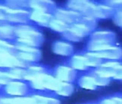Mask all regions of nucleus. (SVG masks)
<instances>
[{"mask_svg":"<svg viewBox=\"0 0 122 104\" xmlns=\"http://www.w3.org/2000/svg\"><path fill=\"white\" fill-rule=\"evenodd\" d=\"M30 82L33 88L36 89H48L51 90H55L56 92H57L61 88L63 83H64L58 80L56 77L51 76V75L46 74L44 72L34 76L30 79Z\"/></svg>","mask_w":122,"mask_h":104,"instance_id":"1","label":"nucleus"},{"mask_svg":"<svg viewBox=\"0 0 122 104\" xmlns=\"http://www.w3.org/2000/svg\"><path fill=\"white\" fill-rule=\"evenodd\" d=\"M15 33L18 36V42L35 47L41 43L43 36L40 32L27 26L19 27L15 30Z\"/></svg>","mask_w":122,"mask_h":104,"instance_id":"2","label":"nucleus"},{"mask_svg":"<svg viewBox=\"0 0 122 104\" xmlns=\"http://www.w3.org/2000/svg\"><path fill=\"white\" fill-rule=\"evenodd\" d=\"M27 66L25 62L22 61L16 56L9 53L0 52V67L8 68H24Z\"/></svg>","mask_w":122,"mask_h":104,"instance_id":"3","label":"nucleus"},{"mask_svg":"<svg viewBox=\"0 0 122 104\" xmlns=\"http://www.w3.org/2000/svg\"><path fill=\"white\" fill-rule=\"evenodd\" d=\"M71 8L84 12L89 16L96 17L97 6L87 1H71L68 4Z\"/></svg>","mask_w":122,"mask_h":104,"instance_id":"4","label":"nucleus"},{"mask_svg":"<svg viewBox=\"0 0 122 104\" xmlns=\"http://www.w3.org/2000/svg\"><path fill=\"white\" fill-rule=\"evenodd\" d=\"M95 75L100 77L110 78L111 77L115 79H121V66L115 68L103 67L99 66L95 70Z\"/></svg>","mask_w":122,"mask_h":104,"instance_id":"5","label":"nucleus"},{"mask_svg":"<svg viewBox=\"0 0 122 104\" xmlns=\"http://www.w3.org/2000/svg\"><path fill=\"white\" fill-rule=\"evenodd\" d=\"M75 76H76V72L72 68L60 66L56 69V78L62 82L68 83L69 81H73Z\"/></svg>","mask_w":122,"mask_h":104,"instance_id":"6","label":"nucleus"},{"mask_svg":"<svg viewBox=\"0 0 122 104\" xmlns=\"http://www.w3.org/2000/svg\"><path fill=\"white\" fill-rule=\"evenodd\" d=\"M93 56L100 59L117 60L121 57V50L117 47H112L107 50L99 52H90Z\"/></svg>","mask_w":122,"mask_h":104,"instance_id":"7","label":"nucleus"},{"mask_svg":"<svg viewBox=\"0 0 122 104\" xmlns=\"http://www.w3.org/2000/svg\"><path fill=\"white\" fill-rule=\"evenodd\" d=\"M5 90L8 94L15 96H21L24 95L27 91V88L25 84L20 81H11L8 83L5 88Z\"/></svg>","mask_w":122,"mask_h":104,"instance_id":"8","label":"nucleus"},{"mask_svg":"<svg viewBox=\"0 0 122 104\" xmlns=\"http://www.w3.org/2000/svg\"><path fill=\"white\" fill-rule=\"evenodd\" d=\"M0 104H36L34 97L0 98Z\"/></svg>","mask_w":122,"mask_h":104,"instance_id":"9","label":"nucleus"},{"mask_svg":"<svg viewBox=\"0 0 122 104\" xmlns=\"http://www.w3.org/2000/svg\"><path fill=\"white\" fill-rule=\"evenodd\" d=\"M71 66L72 69L78 70H86L89 68L86 63V57L84 55L73 56L71 60Z\"/></svg>","mask_w":122,"mask_h":104,"instance_id":"10","label":"nucleus"},{"mask_svg":"<svg viewBox=\"0 0 122 104\" xmlns=\"http://www.w3.org/2000/svg\"><path fill=\"white\" fill-rule=\"evenodd\" d=\"M53 51L59 55L68 56L73 52V47L68 43L56 42L53 45Z\"/></svg>","mask_w":122,"mask_h":104,"instance_id":"11","label":"nucleus"},{"mask_svg":"<svg viewBox=\"0 0 122 104\" xmlns=\"http://www.w3.org/2000/svg\"><path fill=\"white\" fill-rule=\"evenodd\" d=\"M16 56L18 57L19 59H20L22 61L27 63V62H34L38 60L41 54L40 51H36V52H21L19 51L18 54H16Z\"/></svg>","mask_w":122,"mask_h":104,"instance_id":"12","label":"nucleus"},{"mask_svg":"<svg viewBox=\"0 0 122 104\" xmlns=\"http://www.w3.org/2000/svg\"><path fill=\"white\" fill-rule=\"evenodd\" d=\"M30 18L35 21L42 24H47L51 21L52 16L49 14H46L41 11H34L30 15Z\"/></svg>","mask_w":122,"mask_h":104,"instance_id":"13","label":"nucleus"},{"mask_svg":"<svg viewBox=\"0 0 122 104\" xmlns=\"http://www.w3.org/2000/svg\"><path fill=\"white\" fill-rule=\"evenodd\" d=\"M56 15L58 17V18L61 20L62 22H68L71 23L74 20H76L79 18V14L74 12H70V11H58Z\"/></svg>","mask_w":122,"mask_h":104,"instance_id":"14","label":"nucleus"},{"mask_svg":"<svg viewBox=\"0 0 122 104\" xmlns=\"http://www.w3.org/2000/svg\"><path fill=\"white\" fill-rule=\"evenodd\" d=\"M79 85L81 88L89 90H95L97 87L96 85L94 79L92 76H83L80 78Z\"/></svg>","mask_w":122,"mask_h":104,"instance_id":"15","label":"nucleus"},{"mask_svg":"<svg viewBox=\"0 0 122 104\" xmlns=\"http://www.w3.org/2000/svg\"><path fill=\"white\" fill-rule=\"evenodd\" d=\"M8 75L13 80L15 79H24L27 75V70L24 69L23 68H14L11 69L9 72H8Z\"/></svg>","mask_w":122,"mask_h":104,"instance_id":"16","label":"nucleus"},{"mask_svg":"<svg viewBox=\"0 0 122 104\" xmlns=\"http://www.w3.org/2000/svg\"><path fill=\"white\" fill-rule=\"evenodd\" d=\"M15 33V29L10 26H0V39H10Z\"/></svg>","mask_w":122,"mask_h":104,"instance_id":"17","label":"nucleus"},{"mask_svg":"<svg viewBox=\"0 0 122 104\" xmlns=\"http://www.w3.org/2000/svg\"><path fill=\"white\" fill-rule=\"evenodd\" d=\"M33 97H34L37 104H61L58 99L55 98L39 96V95H36Z\"/></svg>","mask_w":122,"mask_h":104,"instance_id":"18","label":"nucleus"},{"mask_svg":"<svg viewBox=\"0 0 122 104\" xmlns=\"http://www.w3.org/2000/svg\"><path fill=\"white\" fill-rule=\"evenodd\" d=\"M49 25L52 30L58 32H65L67 30V24L59 20H52Z\"/></svg>","mask_w":122,"mask_h":104,"instance_id":"19","label":"nucleus"},{"mask_svg":"<svg viewBox=\"0 0 122 104\" xmlns=\"http://www.w3.org/2000/svg\"><path fill=\"white\" fill-rule=\"evenodd\" d=\"M74 91V87L72 85L69 84V83L64 82L61 86V88L57 91V94L58 95H61V96H69L71 94L73 93Z\"/></svg>","mask_w":122,"mask_h":104,"instance_id":"20","label":"nucleus"},{"mask_svg":"<svg viewBox=\"0 0 122 104\" xmlns=\"http://www.w3.org/2000/svg\"><path fill=\"white\" fill-rule=\"evenodd\" d=\"M94 79V82L96 86H106L109 84L110 82V79L108 78H103V77H100L99 76H92Z\"/></svg>","mask_w":122,"mask_h":104,"instance_id":"21","label":"nucleus"},{"mask_svg":"<svg viewBox=\"0 0 122 104\" xmlns=\"http://www.w3.org/2000/svg\"><path fill=\"white\" fill-rule=\"evenodd\" d=\"M13 79L11 78L8 72H0V85H7Z\"/></svg>","mask_w":122,"mask_h":104,"instance_id":"22","label":"nucleus"},{"mask_svg":"<svg viewBox=\"0 0 122 104\" xmlns=\"http://www.w3.org/2000/svg\"><path fill=\"white\" fill-rule=\"evenodd\" d=\"M101 104H121V98L115 97L105 99L101 102Z\"/></svg>","mask_w":122,"mask_h":104,"instance_id":"23","label":"nucleus"}]
</instances>
